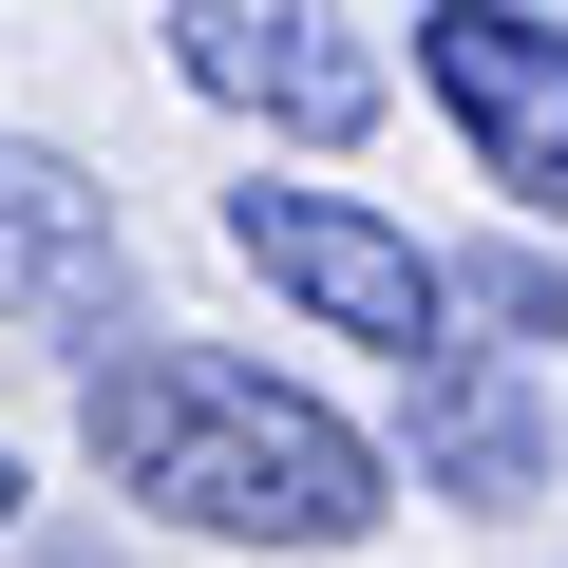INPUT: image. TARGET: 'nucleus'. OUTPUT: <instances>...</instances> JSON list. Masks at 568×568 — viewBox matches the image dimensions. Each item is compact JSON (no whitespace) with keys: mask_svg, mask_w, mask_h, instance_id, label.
Returning <instances> with one entry per match:
<instances>
[{"mask_svg":"<svg viewBox=\"0 0 568 568\" xmlns=\"http://www.w3.org/2000/svg\"><path fill=\"white\" fill-rule=\"evenodd\" d=\"M77 436L152 530H209V549H361L398 511L361 417H323L304 379H265L227 342H95Z\"/></svg>","mask_w":568,"mask_h":568,"instance_id":"1","label":"nucleus"},{"mask_svg":"<svg viewBox=\"0 0 568 568\" xmlns=\"http://www.w3.org/2000/svg\"><path fill=\"white\" fill-rule=\"evenodd\" d=\"M227 246L304 304L323 342H379V361H436L455 342V284H436V246L398 227V209H361V190H227Z\"/></svg>","mask_w":568,"mask_h":568,"instance_id":"2","label":"nucleus"},{"mask_svg":"<svg viewBox=\"0 0 568 568\" xmlns=\"http://www.w3.org/2000/svg\"><path fill=\"white\" fill-rule=\"evenodd\" d=\"M171 77H190L209 114H265V133H304V152L379 133V58L323 20V0H171Z\"/></svg>","mask_w":568,"mask_h":568,"instance_id":"4","label":"nucleus"},{"mask_svg":"<svg viewBox=\"0 0 568 568\" xmlns=\"http://www.w3.org/2000/svg\"><path fill=\"white\" fill-rule=\"evenodd\" d=\"M417 77L474 133V171L530 227H568V20H530V0H436V20H417Z\"/></svg>","mask_w":568,"mask_h":568,"instance_id":"3","label":"nucleus"},{"mask_svg":"<svg viewBox=\"0 0 568 568\" xmlns=\"http://www.w3.org/2000/svg\"><path fill=\"white\" fill-rule=\"evenodd\" d=\"M455 304H493L511 342H568V265H530V246H493V265H436Z\"/></svg>","mask_w":568,"mask_h":568,"instance_id":"7","label":"nucleus"},{"mask_svg":"<svg viewBox=\"0 0 568 568\" xmlns=\"http://www.w3.org/2000/svg\"><path fill=\"white\" fill-rule=\"evenodd\" d=\"M114 304H133V227H114V190H95L77 152H39V133H0V323L114 342Z\"/></svg>","mask_w":568,"mask_h":568,"instance_id":"5","label":"nucleus"},{"mask_svg":"<svg viewBox=\"0 0 568 568\" xmlns=\"http://www.w3.org/2000/svg\"><path fill=\"white\" fill-rule=\"evenodd\" d=\"M398 379H417V493H455V511H530V493H549L530 379H493L474 342H436V361H398Z\"/></svg>","mask_w":568,"mask_h":568,"instance_id":"6","label":"nucleus"},{"mask_svg":"<svg viewBox=\"0 0 568 568\" xmlns=\"http://www.w3.org/2000/svg\"><path fill=\"white\" fill-rule=\"evenodd\" d=\"M0 511H20V455H0Z\"/></svg>","mask_w":568,"mask_h":568,"instance_id":"8","label":"nucleus"}]
</instances>
